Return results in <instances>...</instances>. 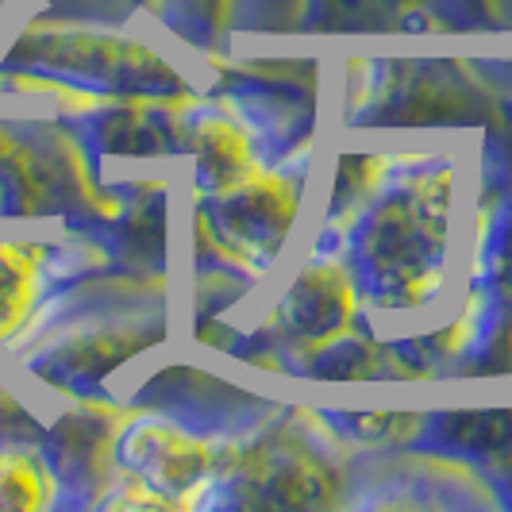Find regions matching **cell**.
Instances as JSON below:
<instances>
[{
    "instance_id": "1",
    "label": "cell",
    "mask_w": 512,
    "mask_h": 512,
    "mask_svg": "<svg viewBox=\"0 0 512 512\" xmlns=\"http://www.w3.org/2000/svg\"><path fill=\"white\" fill-rule=\"evenodd\" d=\"M43 501H47L43 466L31 455L4 451L0 455V509H39Z\"/></svg>"
},
{
    "instance_id": "2",
    "label": "cell",
    "mask_w": 512,
    "mask_h": 512,
    "mask_svg": "<svg viewBox=\"0 0 512 512\" xmlns=\"http://www.w3.org/2000/svg\"><path fill=\"white\" fill-rule=\"evenodd\" d=\"M16 251H0V324H8L24 308L27 266L16 262Z\"/></svg>"
}]
</instances>
